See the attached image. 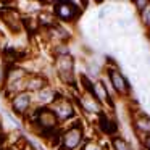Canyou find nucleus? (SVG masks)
Wrapping results in <instances>:
<instances>
[{"label":"nucleus","instance_id":"7ed1b4c3","mask_svg":"<svg viewBox=\"0 0 150 150\" xmlns=\"http://www.w3.org/2000/svg\"><path fill=\"white\" fill-rule=\"evenodd\" d=\"M49 110L55 115L58 121H66V120H69V118L74 116V108H73L71 102H69L68 98H65V97L55 98V100L50 103Z\"/></svg>","mask_w":150,"mask_h":150},{"label":"nucleus","instance_id":"dca6fc26","mask_svg":"<svg viewBox=\"0 0 150 150\" xmlns=\"http://www.w3.org/2000/svg\"><path fill=\"white\" fill-rule=\"evenodd\" d=\"M111 145H113V150H132L131 144L120 136H115L113 139H111Z\"/></svg>","mask_w":150,"mask_h":150},{"label":"nucleus","instance_id":"a211bd4d","mask_svg":"<svg viewBox=\"0 0 150 150\" xmlns=\"http://www.w3.org/2000/svg\"><path fill=\"white\" fill-rule=\"evenodd\" d=\"M140 20H142V23L145 24L147 28H150V4L144 11H140Z\"/></svg>","mask_w":150,"mask_h":150},{"label":"nucleus","instance_id":"f03ea898","mask_svg":"<svg viewBox=\"0 0 150 150\" xmlns=\"http://www.w3.org/2000/svg\"><path fill=\"white\" fill-rule=\"evenodd\" d=\"M26 71L20 68H13L11 71L7 73V92L13 94H21L26 89Z\"/></svg>","mask_w":150,"mask_h":150},{"label":"nucleus","instance_id":"5701e85b","mask_svg":"<svg viewBox=\"0 0 150 150\" xmlns=\"http://www.w3.org/2000/svg\"><path fill=\"white\" fill-rule=\"evenodd\" d=\"M7 150H11V149H7Z\"/></svg>","mask_w":150,"mask_h":150},{"label":"nucleus","instance_id":"4468645a","mask_svg":"<svg viewBox=\"0 0 150 150\" xmlns=\"http://www.w3.org/2000/svg\"><path fill=\"white\" fill-rule=\"evenodd\" d=\"M45 87V79L42 78V76H39V74H34V76H31V78H28V81H26V89H29V91H37L39 92L40 89H44Z\"/></svg>","mask_w":150,"mask_h":150},{"label":"nucleus","instance_id":"b1692460","mask_svg":"<svg viewBox=\"0 0 150 150\" xmlns=\"http://www.w3.org/2000/svg\"><path fill=\"white\" fill-rule=\"evenodd\" d=\"M0 78H2V74H0Z\"/></svg>","mask_w":150,"mask_h":150},{"label":"nucleus","instance_id":"aec40b11","mask_svg":"<svg viewBox=\"0 0 150 150\" xmlns=\"http://www.w3.org/2000/svg\"><path fill=\"white\" fill-rule=\"evenodd\" d=\"M84 150H102V149L97 145V144L91 142V144H87V145H86V149H84Z\"/></svg>","mask_w":150,"mask_h":150},{"label":"nucleus","instance_id":"ddd939ff","mask_svg":"<svg viewBox=\"0 0 150 150\" xmlns=\"http://www.w3.org/2000/svg\"><path fill=\"white\" fill-rule=\"evenodd\" d=\"M98 124H100V129H102V132H105V134H115L118 131V126H116V123H115L113 120H110V118L107 116L105 113H100L98 115Z\"/></svg>","mask_w":150,"mask_h":150},{"label":"nucleus","instance_id":"1a4fd4ad","mask_svg":"<svg viewBox=\"0 0 150 150\" xmlns=\"http://www.w3.org/2000/svg\"><path fill=\"white\" fill-rule=\"evenodd\" d=\"M79 103H81L82 110L87 111V113H95V115L102 113V103H98L97 98L89 92H86L79 97Z\"/></svg>","mask_w":150,"mask_h":150},{"label":"nucleus","instance_id":"9d476101","mask_svg":"<svg viewBox=\"0 0 150 150\" xmlns=\"http://www.w3.org/2000/svg\"><path fill=\"white\" fill-rule=\"evenodd\" d=\"M29 107H31V95H29V92H21V94L15 95L13 100H11V108L15 110L16 115H24Z\"/></svg>","mask_w":150,"mask_h":150},{"label":"nucleus","instance_id":"423d86ee","mask_svg":"<svg viewBox=\"0 0 150 150\" xmlns=\"http://www.w3.org/2000/svg\"><path fill=\"white\" fill-rule=\"evenodd\" d=\"M55 15L58 20L71 21L74 18H78L79 10L76 8V4H73V2H57L55 4Z\"/></svg>","mask_w":150,"mask_h":150},{"label":"nucleus","instance_id":"0eeeda50","mask_svg":"<svg viewBox=\"0 0 150 150\" xmlns=\"http://www.w3.org/2000/svg\"><path fill=\"white\" fill-rule=\"evenodd\" d=\"M108 78H110V82L113 86L115 92H118L120 95L129 94V82L126 81V78L116 68H108Z\"/></svg>","mask_w":150,"mask_h":150},{"label":"nucleus","instance_id":"9b49d317","mask_svg":"<svg viewBox=\"0 0 150 150\" xmlns=\"http://www.w3.org/2000/svg\"><path fill=\"white\" fill-rule=\"evenodd\" d=\"M134 129L137 134H142L144 137L150 136V116L147 115H137L134 118Z\"/></svg>","mask_w":150,"mask_h":150},{"label":"nucleus","instance_id":"f8f14e48","mask_svg":"<svg viewBox=\"0 0 150 150\" xmlns=\"http://www.w3.org/2000/svg\"><path fill=\"white\" fill-rule=\"evenodd\" d=\"M94 97L97 98L98 103H108L110 107H113V102L110 98V94H108L107 87L103 86V82L98 81L94 84Z\"/></svg>","mask_w":150,"mask_h":150},{"label":"nucleus","instance_id":"412c9836","mask_svg":"<svg viewBox=\"0 0 150 150\" xmlns=\"http://www.w3.org/2000/svg\"><path fill=\"white\" fill-rule=\"evenodd\" d=\"M142 144H144V147H145L147 150H150V136H145V137H144Z\"/></svg>","mask_w":150,"mask_h":150},{"label":"nucleus","instance_id":"39448f33","mask_svg":"<svg viewBox=\"0 0 150 150\" xmlns=\"http://www.w3.org/2000/svg\"><path fill=\"white\" fill-rule=\"evenodd\" d=\"M36 123L45 131H53L58 126V120H57V116L49 110V108L36 110Z\"/></svg>","mask_w":150,"mask_h":150},{"label":"nucleus","instance_id":"f257e3e1","mask_svg":"<svg viewBox=\"0 0 150 150\" xmlns=\"http://www.w3.org/2000/svg\"><path fill=\"white\" fill-rule=\"evenodd\" d=\"M55 68L58 71L63 82L73 86L74 84V60L71 55H60L55 58Z\"/></svg>","mask_w":150,"mask_h":150},{"label":"nucleus","instance_id":"20e7f679","mask_svg":"<svg viewBox=\"0 0 150 150\" xmlns=\"http://www.w3.org/2000/svg\"><path fill=\"white\" fill-rule=\"evenodd\" d=\"M82 142V129L81 126H71L62 134V149L63 150H74Z\"/></svg>","mask_w":150,"mask_h":150},{"label":"nucleus","instance_id":"2eb2a0df","mask_svg":"<svg viewBox=\"0 0 150 150\" xmlns=\"http://www.w3.org/2000/svg\"><path fill=\"white\" fill-rule=\"evenodd\" d=\"M37 95H39V100L40 102H49V103H52L53 100L57 98V94H55V91H53L52 87H49V86H45L44 89H40L39 92H37Z\"/></svg>","mask_w":150,"mask_h":150},{"label":"nucleus","instance_id":"6ab92c4d","mask_svg":"<svg viewBox=\"0 0 150 150\" xmlns=\"http://www.w3.org/2000/svg\"><path fill=\"white\" fill-rule=\"evenodd\" d=\"M149 4H150L149 0H134V7H136L137 10H139V13L145 10V8L149 7Z\"/></svg>","mask_w":150,"mask_h":150},{"label":"nucleus","instance_id":"6e6552de","mask_svg":"<svg viewBox=\"0 0 150 150\" xmlns=\"http://www.w3.org/2000/svg\"><path fill=\"white\" fill-rule=\"evenodd\" d=\"M0 18L10 28L13 33H20L21 28H23V20L20 18L16 10H11V8H5V10H0Z\"/></svg>","mask_w":150,"mask_h":150},{"label":"nucleus","instance_id":"f3484780","mask_svg":"<svg viewBox=\"0 0 150 150\" xmlns=\"http://www.w3.org/2000/svg\"><path fill=\"white\" fill-rule=\"evenodd\" d=\"M37 23L44 24V26H52V15L49 11H40L37 16Z\"/></svg>","mask_w":150,"mask_h":150},{"label":"nucleus","instance_id":"4be33fe9","mask_svg":"<svg viewBox=\"0 0 150 150\" xmlns=\"http://www.w3.org/2000/svg\"><path fill=\"white\" fill-rule=\"evenodd\" d=\"M149 37H150V28H149Z\"/></svg>","mask_w":150,"mask_h":150}]
</instances>
